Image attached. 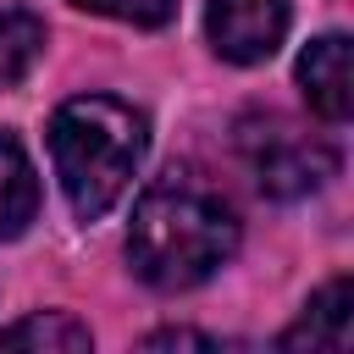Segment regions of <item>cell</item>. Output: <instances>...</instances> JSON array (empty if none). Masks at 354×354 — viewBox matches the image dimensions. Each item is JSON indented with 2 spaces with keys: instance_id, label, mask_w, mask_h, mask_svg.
Masks as SVG:
<instances>
[{
  "instance_id": "obj_1",
  "label": "cell",
  "mask_w": 354,
  "mask_h": 354,
  "mask_svg": "<svg viewBox=\"0 0 354 354\" xmlns=\"http://www.w3.org/2000/svg\"><path fill=\"white\" fill-rule=\"evenodd\" d=\"M238 254V216L194 166H166L133 205L127 260L155 293H183Z\"/></svg>"
},
{
  "instance_id": "obj_2",
  "label": "cell",
  "mask_w": 354,
  "mask_h": 354,
  "mask_svg": "<svg viewBox=\"0 0 354 354\" xmlns=\"http://www.w3.org/2000/svg\"><path fill=\"white\" fill-rule=\"evenodd\" d=\"M149 149V122L127 100L77 94L50 116V160L77 221H100L133 183Z\"/></svg>"
},
{
  "instance_id": "obj_3",
  "label": "cell",
  "mask_w": 354,
  "mask_h": 354,
  "mask_svg": "<svg viewBox=\"0 0 354 354\" xmlns=\"http://www.w3.org/2000/svg\"><path fill=\"white\" fill-rule=\"evenodd\" d=\"M238 149H243L260 194H271V199H304L337 171V155L321 138L282 122V116H243L238 122Z\"/></svg>"
},
{
  "instance_id": "obj_4",
  "label": "cell",
  "mask_w": 354,
  "mask_h": 354,
  "mask_svg": "<svg viewBox=\"0 0 354 354\" xmlns=\"http://www.w3.org/2000/svg\"><path fill=\"white\" fill-rule=\"evenodd\" d=\"M288 22H293V0H210L205 6L210 50L232 66L271 61L277 44L288 39Z\"/></svg>"
},
{
  "instance_id": "obj_5",
  "label": "cell",
  "mask_w": 354,
  "mask_h": 354,
  "mask_svg": "<svg viewBox=\"0 0 354 354\" xmlns=\"http://www.w3.org/2000/svg\"><path fill=\"white\" fill-rule=\"evenodd\" d=\"M299 88L321 122H348L354 111V72H348V33H321L299 55Z\"/></svg>"
},
{
  "instance_id": "obj_6",
  "label": "cell",
  "mask_w": 354,
  "mask_h": 354,
  "mask_svg": "<svg viewBox=\"0 0 354 354\" xmlns=\"http://www.w3.org/2000/svg\"><path fill=\"white\" fill-rule=\"evenodd\" d=\"M354 337V288L348 277H332L310 304L304 315L277 337V348H310V354H343Z\"/></svg>"
},
{
  "instance_id": "obj_7",
  "label": "cell",
  "mask_w": 354,
  "mask_h": 354,
  "mask_svg": "<svg viewBox=\"0 0 354 354\" xmlns=\"http://www.w3.org/2000/svg\"><path fill=\"white\" fill-rule=\"evenodd\" d=\"M33 216H39L33 160H28V149L11 133H0V238H22Z\"/></svg>"
},
{
  "instance_id": "obj_8",
  "label": "cell",
  "mask_w": 354,
  "mask_h": 354,
  "mask_svg": "<svg viewBox=\"0 0 354 354\" xmlns=\"http://www.w3.org/2000/svg\"><path fill=\"white\" fill-rule=\"evenodd\" d=\"M0 348H50V354H83L94 348V332L72 315V310H33L11 326H0Z\"/></svg>"
},
{
  "instance_id": "obj_9",
  "label": "cell",
  "mask_w": 354,
  "mask_h": 354,
  "mask_svg": "<svg viewBox=\"0 0 354 354\" xmlns=\"http://www.w3.org/2000/svg\"><path fill=\"white\" fill-rule=\"evenodd\" d=\"M44 55V22L28 6H0V88H17Z\"/></svg>"
},
{
  "instance_id": "obj_10",
  "label": "cell",
  "mask_w": 354,
  "mask_h": 354,
  "mask_svg": "<svg viewBox=\"0 0 354 354\" xmlns=\"http://www.w3.org/2000/svg\"><path fill=\"white\" fill-rule=\"evenodd\" d=\"M72 6L111 22H133V28H166L177 17V0H72Z\"/></svg>"
},
{
  "instance_id": "obj_11",
  "label": "cell",
  "mask_w": 354,
  "mask_h": 354,
  "mask_svg": "<svg viewBox=\"0 0 354 354\" xmlns=\"http://www.w3.org/2000/svg\"><path fill=\"white\" fill-rule=\"evenodd\" d=\"M221 337H210V332H188V326H166V332H149L144 337V348H216Z\"/></svg>"
}]
</instances>
